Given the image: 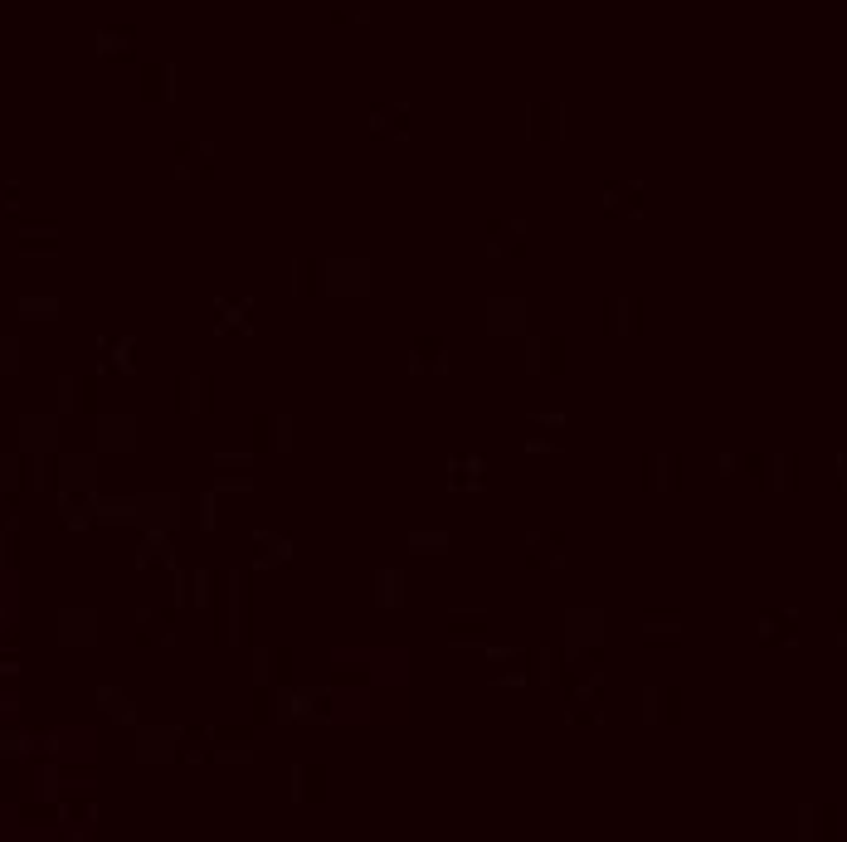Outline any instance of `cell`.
Segmentation results:
<instances>
[{
    "instance_id": "7402d4cb",
    "label": "cell",
    "mask_w": 847,
    "mask_h": 842,
    "mask_svg": "<svg viewBox=\"0 0 847 842\" xmlns=\"http://www.w3.org/2000/svg\"><path fill=\"white\" fill-rule=\"evenodd\" d=\"M10 210H20V190H15V185H0V215H10Z\"/></svg>"
},
{
    "instance_id": "30bf717a",
    "label": "cell",
    "mask_w": 847,
    "mask_h": 842,
    "mask_svg": "<svg viewBox=\"0 0 847 842\" xmlns=\"http://www.w3.org/2000/svg\"><path fill=\"white\" fill-rule=\"evenodd\" d=\"M98 351H103V366L117 370V375L137 370V341L132 336H98Z\"/></svg>"
},
{
    "instance_id": "5b68a950",
    "label": "cell",
    "mask_w": 847,
    "mask_h": 842,
    "mask_svg": "<svg viewBox=\"0 0 847 842\" xmlns=\"http://www.w3.org/2000/svg\"><path fill=\"white\" fill-rule=\"evenodd\" d=\"M482 482H487V458H482V453H453V458H448V487L478 492Z\"/></svg>"
},
{
    "instance_id": "9c48e42d",
    "label": "cell",
    "mask_w": 847,
    "mask_h": 842,
    "mask_svg": "<svg viewBox=\"0 0 847 842\" xmlns=\"http://www.w3.org/2000/svg\"><path fill=\"white\" fill-rule=\"evenodd\" d=\"M327 769L322 765H297L293 769V799L297 804H322L327 799Z\"/></svg>"
},
{
    "instance_id": "cb8c5ba5",
    "label": "cell",
    "mask_w": 847,
    "mask_h": 842,
    "mask_svg": "<svg viewBox=\"0 0 847 842\" xmlns=\"http://www.w3.org/2000/svg\"><path fill=\"white\" fill-rule=\"evenodd\" d=\"M15 370V341H0V370Z\"/></svg>"
},
{
    "instance_id": "7a4b0ae2",
    "label": "cell",
    "mask_w": 847,
    "mask_h": 842,
    "mask_svg": "<svg viewBox=\"0 0 847 842\" xmlns=\"http://www.w3.org/2000/svg\"><path fill=\"white\" fill-rule=\"evenodd\" d=\"M215 404H220L215 375H181V380H176V409H181V414H210Z\"/></svg>"
},
{
    "instance_id": "277c9868",
    "label": "cell",
    "mask_w": 847,
    "mask_h": 842,
    "mask_svg": "<svg viewBox=\"0 0 847 842\" xmlns=\"http://www.w3.org/2000/svg\"><path fill=\"white\" fill-rule=\"evenodd\" d=\"M215 331L249 336V331H254V302H249V297H220V302H215Z\"/></svg>"
},
{
    "instance_id": "2e32d148",
    "label": "cell",
    "mask_w": 847,
    "mask_h": 842,
    "mask_svg": "<svg viewBox=\"0 0 847 842\" xmlns=\"http://www.w3.org/2000/svg\"><path fill=\"white\" fill-rule=\"evenodd\" d=\"M409 546L424 550V555H439V550L448 546V531H414V536H409Z\"/></svg>"
},
{
    "instance_id": "603a6c76",
    "label": "cell",
    "mask_w": 847,
    "mask_h": 842,
    "mask_svg": "<svg viewBox=\"0 0 847 842\" xmlns=\"http://www.w3.org/2000/svg\"><path fill=\"white\" fill-rule=\"evenodd\" d=\"M385 604H400V575H385Z\"/></svg>"
},
{
    "instance_id": "44dd1931",
    "label": "cell",
    "mask_w": 847,
    "mask_h": 842,
    "mask_svg": "<svg viewBox=\"0 0 847 842\" xmlns=\"http://www.w3.org/2000/svg\"><path fill=\"white\" fill-rule=\"evenodd\" d=\"M103 701H108V711L117 716V721H132V706H127V701H122L117 692H103Z\"/></svg>"
},
{
    "instance_id": "ba28073f",
    "label": "cell",
    "mask_w": 847,
    "mask_h": 842,
    "mask_svg": "<svg viewBox=\"0 0 847 842\" xmlns=\"http://www.w3.org/2000/svg\"><path fill=\"white\" fill-rule=\"evenodd\" d=\"M137 643H147V648H166V643H176V614H166V609H147V614L137 619Z\"/></svg>"
},
{
    "instance_id": "d6986e66",
    "label": "cell",
    "mask_w": 847,
    "mask_h": 842,
    "mask_svg": "<svg viewBox=\"0 0 847 842\" xmlns=\"http://www.w3.org/2000/svg\"><path fill=\"white\" fill-rule=\"evenodd\" d=\"M555 341H536V370H555Z\"/></svg>"
},
{
    "instance_id": "52a82bcc",
    "label": "cell",
    "mask_w": 847,
    "mask_h": 842,
    "mask_svg": "<svg viewBox=\"0 0 847 842\" xmlns=\"http://www.w3.org/2000/svg\"><path fill=\"white\" fill-rule=\"evenodd\" d=\"M254 443L268 453H283L293 443V419L288 414H258L254 419Z\"/></svg>"
},
{
    "instance_id": "8992f818",
    "label": "cell",
    "mask_w": 847,
    "mask_h": 842,
    "mask_svg": "<svg viewBox=\"0 0 847 842\" xmlns=\"http://www.w3.org/2000/svg\"><path fill=\"white\" fill-rule=\"evenodd\" d=\"M59 404H64L69 414H88V409H98V380H93V375H64V385H59Z\"/></svg>"
},
{
    "instance_id": "3957f363",
    "label": "cell",
    "mask_w": 847,
    "mask_h": 842,
    "mask_svg": "<svg viewBox=\"0 0 847 842\" xmlns=\"http://www.w3.org/2000/svg\"><path fill=\"white\" fill-rule=\"evenodd\" d=\"M487 254L521 258L526 254V224L521 220H487Z\"/></svg>"
},
{
    "instance_id": "5bb4252c",
    "label": "cell",
    "mask_w": 847,
    "mask_h": 842,
    "mask_svg": "<svg viewBox=\"0 0 847 842\" xmlns=\"http://www.w3.org/2000/svg\"><path fill=\"white\" fill-rule=\"evenodd\" d=\"M215 166H210V151H200V147H185L181 151V176H190V181H205Z\"/></svg>"
},
{
    "instance_id": "9a60e30c",
    "label": "cell",
    "mask_w": 847,
    "mask_h": 842,
    "mask_svg": "<svg viewBox=\"0 0 847 842\" xmlns=\"http://www.w3.org/2000/svg\"><path fill=\"white\" fill-rule=\"evenodd\" d=\"M20 312H25L30 322H54L59 302H54V297H25V302H20Z\"/></svg>"
},
{
    "instance_id": "4fadbf2b",
    "label": "cell",
    "mask_w": 847,
    "mask_h": 842,
    "mask_svg": "<svg viewBox=\"0 0 847 842\" xmlns=\"http://www.w3.org/2000/svg\"><path fill=\"white\" fill-rule=\"evenodd\" d=\"M20 254H30V258L59 254V229H54V224H35V229H25V234H20Z\"/></svg>"
},
{
    "instance_id": "e0dca14e",
    "label": "cell",
    "mask_w": 847,
    "mask_h": 842,
    "mask_svg": "<svg viewBox=\"0 0 847 842\" xmlns=\"http://www.w3.org/2000/svg\"><path fill=\"white\" fill-rule=\"evenodd\" d=\"M254 546H263V560H268V565H283V560H288V541H283V536H263V541H254Z\"/></svg>"
},
{
    "instance_id": "ac0fdd59",
    "label": "cell",
    "mask_w": 847,
    "mask_h": 842,
    "mask_svg": "<svg viewBox=\"0 0 847 842\" xmlns=\"http://www.w3.org/2000/svg\"><path fill=\"white\" fill-rule=\"evenodd\" d=\"M531 560L536 565H555V536H531Z\"/></svg>"
},
{
    "instance_id": "6da1fadb",
    "label": "cell",
    "mask_w": 847,
    "mask_h": 842,
    "mask_svg": "<svg viewBox=\"0 0 847 842\" xmlns=\"http://www.w3.org/2000/svg\"><path fill=\"white\" fill-rule=\"evenodd\" d=\"M409 370H414V375H448V370H453V346H448L443 336H414Z\"/></svg>"
},
{
    "instance_id": "8fae6325",
    "label": "cell",
    "mask_w": 847,
    "mask_h": 842,
    "mask_svg": "<svg viewBox=\"0 0 847 842\" xmlns=\"http://www.w3.org/2000/svg\"><path fill=\"white\" fill-rule=\"evenodd\" d=\"M327 273H332V268H327L322 258H302V263L293 268V288L297 293H307V297H322L327 293Z\"/></svg>"
},
{
    "instance_id": "ffe728a7",
    "label": "cell",
    "mask_w": 847,
    "mask_h": 842,
    "mask_svg": "<svg viewBox=\"0 0 847 842\" xmlns=\"http://www.w3.org/2000/svg\"><path fill=\"white\" fill-rule=\"evenodd\" d=\"M200 740H205V731H185V760H205V750H200Z\"/></svg>"
},
{
    "instance_id": "7c38bea8",
    "label": "cell",
    "mask_w": 847,
    "mask_h": 842,
    "mask_svg": "<svg viewBox=\"0 0 847 842\" xmlns=\"http://www.w3.org/2000/svg\"><path fill=\"white\" fill-rule=\"evenodd\" d=\"M448 638L463 643V648H478L482 638H487V614H453V619H448Z\"/></svg>"
}]
</instances>
